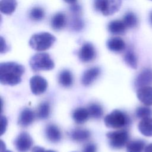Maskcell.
Wrapping results in <instances>:
<instances>
[{
    "label": "cell",
    "instance_id": "cell-13",
    "mask_svg": "<svg viewBox=\"0 0 152 152\" xmlns=\"http://www.w3.org/2000/svg\"><path fill=\"white\" fill-rule=\"evenodd\" d=\"M137 96L138 100L145 106L152 105V87L145 86L138 88Z\"/></svg>",
    "mask_w": 152,
    "mask_h": 152
},
{
    "label": "cell",
    "instance_id": "cell-14",
    "mask_svg": "<svg viewBox=\"0 0 152 152\" xmlns=\"http://www.w3.org/2000/svg\"><path fill=\"white\" fill-rule=\"evenodd\" d=\"M35 118L34 112L29 108L23 109L18 117V124L23 127H27L33 123Z\"/></svg>",
    "mask_w": 152,
    "mask_h": 152
},
{
    "label": "cell",
    "instance_id": "cell-7",
    "mask_svg": "<svg viewBox=\"0 0 152 152\" xmlns=\"http://www.w3.org/2000/svg\"><path fill=\"white\" fill-rule=\"evenodd\" d=\"M14 145L18 152H27L33 145L32 138L28 133L22 132L15 139Z\"/></svg>",
    "mask_w": 152,
    "mask_h": 152
},
{
    "label": "cell",
    "instance_id": "cell-20",
    "mask_svg": "<svg viewBox=\"0 0 152 152\" xmlns=\"http://www.w3.org/2000/svg\"><path fill=\"white\" fill-rule=\"evenodd\" d=\"M90 115L87 108L78 107L72 113V118L75 123L82 124L86 122L89 118Z\"/></svg>",
    "mask_w": 152,
    "mask_h": 152
},
{
    "label": "cell",
    "instance_id": "cell-11",
    "mask_svg": "<svg viewBox=\"0 0 152 152\" xmlns=\"http://www.w3.org/2000/svg\"><path fill=\"white\" fill-rule=\"evenodd\" d=\"M101 69L99 67L93 66L86 69L82 75L81 83L84 86L91 85L100 75Z\"/></svg>",
    "mask_w": 152,
    "mask_h": 152
},
{
    "label": "cell",
    "instance_id": "cell-21",
    "mask_svg": "<svg viewBox=\"0 0 152 152\" xmlns=\"http://www.w3.org/2000/svg\"><path fill=\"white\" fill-rule=\"evenodd\" d=\"M17 6L16 0H1L0 11L5 15H11L15 10Z\"/></svg>",
    "mask_w": 152,
    "mask_h": 152
},
{
    "label": "cell",
    "instance_id": "cell-19",
    "mask_svg": "<svg viewBox=\"0 0 152 152\" xmlns=\"http://www.w3.org/2000/svg\"><path fill=\"white\" fill-rule=\"evenodd\" d=\"M66 21V16L63 12H57L51 19V27L55 30H61L65 27Z\"/></svg>",
    "mask_w": 152,
    "mask_h": 152
},
{
    "label": "cell",
    "instance_id": "cell-22",
    "mask_svg": "<svg viewBox=\"0 0 152 152\" xmlns=\"http://www.w3.org/2000/svg\"><path fill=\"white\" fill-rule=\"evenodd\" d=\"M59 83L64 87H69L73 83V75L68 69H64L60 72L58 75Z\"/></svg>",
    "mask_w": 152,
    "mask_h": 152
},
{
    "label": "cell",
    "instance_id": "cell-38",
    "mask_svg": "<svg viewBox=\"0 0 152 152\" xmlns=\"http://www.w3.org/2000/svg\"><path fill=\"white\" fill-rule=\"evenodd\" d=\"M64 1L68 4H70L71 5L74 3H76V1H77V0H64Z\"/></svg>",
    "mask_w": 152,
    "mask_h": 152
},
{
    "label": "cell",
    "instance_id": "cell-31",
    "mask_svg": "<svg viewBox=\"0 0 152 152\" xmlns=\"http://www.w3.org/2000/svg\"><path fill=\"white\" fill-rule=\"evenodd\" d=\"M70 11L72 13V14L74 16L78 15L81 13V7L80 5H78L77 3H74L73 4H71L70 6Z\"/></svg>",
    "mask_w": 152,
    "mask_h": 152
},
{
    "label": "cell",
    "instance_id": "cell-9",
    "mask_svg": "<svg viewBox=\"0 0 152 152\" xmlns=\"http://www.w3.org/2000/svg\"><path fill=\"white\" fill-rule=\"evenodd\" d=\"M96 50L91 43L85 42L78 51L79 59L83 62H90L96 58Z\"/></svg>",
    "mask_w": 152,
    "mask_h": 152
},
{
    "label": "cell",
    "instance_id": "cell-2",
    "mask_svg": "<svg viewBox=\"0 0 152 152\" xmlns=\"http://www.w3.org/2000/svg\"><path fill=\"white\" fill-rule=\"evenodd\" d=\"M104 122L107 128L120 129L128 126L131 120L126 113L119 109H115L104 117Z\"/></svg>",
    "mask_w": 152,
    "mask_h": 152
},
{
    "label": "cell",
    "instance_id": "cell-24",
    "mask_svg": "<svg viewBox=\"0 0 152 152\" xmlns=\"http://www.w3.org/2000/svg\"><path fill=\"white\" fill-rule=\"evenodd\" d=\"M124 59L127 65L132 69H137L138 65V60L136 54L133 49L131 48L128 49L124 56Z\"/></svg>",
    "mask_w": 152,
    "mask_h": 152
},
{
    "label": "cell",
    "instance_id": "cell-36",
    "mask_svg": "<svg viewBox=\"0 0 152 152\" xmlns=\"http://www.w3.org/2000/svg\"><path fill=\"white\" fill-rule=\"evenodd\" d=\"M144 152H152V143L145 146Z\"/></svg>",
    "mask_w": 152,
    "mask_h": 152
},
{
    "label": "cell",
    "instance_id": "cell-10",
    "mask_svg": "<svg viewBox=\"0 0 152 152\" xmlns=\"http://www.w3.org/2000/svg\"><path fill=\"white\" fill-rule=\"evenodd\" d=\"M134 84L138 88L152 85V69L150 68L143 69L135 78Z\"/></svg>",
    "mask_w": 152,
    "mask_h": 152
},
{
    "label": "cell",
    "instance_id": "cell-4",
    "mask_svg": "<svg viewBox=\"0 0 152 152\" xmlns=\"http://www.w3.org/2000/svg\"><path fill=\"white\" fill-rule=\"evenodd\" d=\"M29 64L34 71H49L55 67L53 60L47 53H36L31 57Z\"/></svg>",
    "mask_w": 152,
    "mask_h": 152
},
{
    "label": "cell",
    "instance_id": "cell-17",
    "mask_svg": "<svg viewBox=\"0 0 152 152\" xmlns=\"http://www.w3.org/2000/svg\"><path fill=\"white\" fill-rule=\"evenodd\" d=\"M126 28H127L124 23L123 21L118 20L110 21L107 26V29L109 31L111 34L115 35L124 34Z\"/></svg>",
    "mask_w": 152,
    "mask_h": 152
},
{
    "label": "cell",
    "instance_id": "cell-8",
    "mask_svg": "<svg viewBox=\"0 0 152 152\" xmlns=\"http://www.w3.org/2000/svg\"><path fill=\"white\" fill-rule=\"evenodd\" d=\"M30 86L33 94L40 95L46 91L48 88V82L43 77L34 75L30 80Z\"/></svg>",
    "mask_w": 152,
    "mask_h": 152
},
{
    "label": "cell",
    "instance_id": "cell-40",
    "mask_svg": "<svg viewBox=\"0 0 152 152\" xmlns=\"http://www.w3.org/2000/svg\"><path fill=\"white\" fill-rule=\"evenodd\" d=\"M2 152H12V151H10V150H4V151H3Z\"/></svg>",
    "mask_w": 152,
    "mask_h": 152
},
{
    "label": "cell",
    "instance_id": "cell-27",
    "mask_svg": "<svg viewBox=\"0 0 152 152\" xmlns=\"http://www.w3.org/2000/svg\"><path fill=\"white\" fill-rule=\"evenodd\" d=\"M123 22L126 26V28H134L138 24V18L137 15L132 12H126L123 18Z\"/></svg>",
    "mask_w": 152,
    "mask_h": 152
},
{
    "label": "cell",
    "instance_id": "cell-12",
    "mask_svg": "<svg viewBox=\"0 0 152 152\" xmlns=\"http://www.w3.org/2000/svg\"><path fill=\"white\" fill-rule=\"evenodd\" d=\"M45 134L46 138L51 142L56 143L61 141L62 134L59 128L54 124H48L45 129Z\"/></svg>",
    "mask_w": 152,
    "mask_h": 152
},
{
    "label": "cell",
    "instance_id": "cell-6",
    "mask_svg": "<svg viewBox=\"0 0 152 152\" xmlns=\"http://www.w3.org/2000/svg\"><path fill=\"white\" fill-rule=\"evenodd\" d=\"M122 5V0H94V7L104 16L111 15L118 12Z\"/></svg>",
    "mask_w": 152,
    "mask_h": 152
},
{
    "label": "cell",
    "instance_id": "cell-26",
    "mask_svg": "<svg viewBox=\"0 0 152 152\" xmlns=\"http://www.w3.org/2000/svg\"><path fill=\"white\" fill-rule=\"evenodd\" d=\"M50 113V106L48 102H45L40 103L37 110V117L39 119H47Z\"/></svg>",
    "mask_w": 152,
    "mask_h": 152
},
{
    "label": "cell",
    "instance_id": "cell-28",
    "mask_svg": "<svg viewBox=\"0 0 152 152\" xmlns=\"http://www.w3.org/2000/svg\"><path fill=\"white\" fill-rule=\"evenodd\" d=\"M135 116L137 118L144 119L152 116V109L148 106L138 107L135 110Z\"/></svg>",
    "mask_w": 152,
    "mask_h": 152
},
{
    "label": "cell",
    "instance_id": "cell-30",
    "mask_svg": "<svg viewBox=\"0 0 152 152\" xmlns=\"http://www.w3.org/2000/svg\"><path fill=\"white\" fill-rule=\"evenodd\" d=\"M84 21L79 16L76 15L73 17L71 22V28L75 31H80L84 27Z\"/></svg>",
    "mask_w": 152,
    "mask_h": 152
},
{
    "label": "cell",
    "instance_id": "cell-34",
    "mask_svg": "<svg viewBox=\"0 0 152 152\" xmlns=\"http://www.w3.org/2000/svg\"><path fill=\"white\" fill-rule=\"evenodd\" d=\"M1 135H2L5 132L7 126V119L5 116L2 115H1Z\"/></svg>",
    "mask_w": 152,
    "mask_h": 152
},
{
    "label": "cell",
    "instance_id": "cell-1",
    "mask_svg": "<svg viewBox=\"0 0 152 152\" xmlns=\"http://www.w3.org/2000/svg\"><path fill=\"white\" fill-rule=\"evenodd\" d=\"M24 67L15 62H5L0 64V83L3 85L15 86L21 81Z\"/></svg>",
    "mask_w": 152,
    "mask_h": 152
},
{
    "label": "cell",
    "instance_id": "cell-29",
    "mask_svg": "<svg viewBox=\"0 0 152 152\" xmlns=\"http://www.w3.org/2000/svg\"><path fill=\"white\" fill-rule=\"evenodd\" d=\"M29 17L33 21H40L45 17V11L41 7H33L30 11Z\"/></svg>",
    "mask_w": 152,
    "mask_h": 152
},
{
    "label": "cell",
    "instance_id": "cell-18",
    "mask_svg": "<svg viewBox=\"0 0 152 152\" xmlns=\"http://www.w3.org/2000/svg\"><path fill=\"white\" fill-rule=\"evenodd\" d=\"M138 128L141 134L145 137H152V118L142 119L138 125Z\"/></svg>",
    "mask_w": 152,
    "mask_h": 152
},
{
    "label": "cell",
    "instance_id": "cell-32",
    "mask_svg": "<svg viewBox=\"0 0 152 152\" xmlns=\"http://www.w3.org/2000/svg\"><path fill=\"white\" fill-rule=\"evenodd\" d=\"M0 42H1V49H0L1 53H5L7 52L10 50V48L7 45V44L6 43L5 40L2 36L0 37Z\"/></svg>",
    "mask_w": 152,
    "mask_h": 152
},
{
    "label": "cell",
    "instance_id": "cell-3",
    "mask_svg": "<svg viewBox=\"0 0 152 152\" xmlns=\"http://www.w3.org/2000/svg\"><path fill=\"white\" fill-rule=\"evenodd\" d=\"M56 37L49 32H40L33 34L30 39L29 45L36 51L49 49L55 43Z\"/></svg>",
    "mask_w": 152,
    "mask_h": 152
},
{
    "label": "cell",
    "instance_id": "cell-35",
    "mask_svg": "<svg viewBox=\"0 0 152 152\" xmlns=\"http://www.w3.org/2000/svg\"><path fill=\"white\" fill-rule=\"evenodd\" d=\"M31 152H57V151H55L52 150H46L43 147H41L39 146H36L32 148Z\"/></svg>",
    "mask_w": 152,
    "mask_h": 152
},
{
    "label": "cell",
    "instance_id": "cell-39",
    "mask_svg": "<svg viewBox=\"0 0 152 152\" xmlns=\"http://www.w3.org/2000/svg\"><path fill=\"white\" fill-rule=\"evenodd\" d=\"M150 20L151 24H152V12L150 13Z\"/></svg>",
    "mask_w": 152,
    "mask_h": 152
},
{
    "label": "cell",
    "instance_id": "cell-37",
    "mask_svg": "<svg viewBox=\"0 0 152 152\" xmlns=\"http://www.w3.org/2000/svg\"><path fill=\"white\" fill-rule=\"evenodd\" d=\"M4 150H5V144L2 140H1V152Z\"/></svg>",
    "mask_w": 152,
    "mask_h": 152
},
{
    "label": "cell",
    "instance_id": "cell-33",
    "mask_svg": "<svg viewBox=\"0 0 152 152\" xmlns=\"http://www.w3.org/2000/svg\"><path fill=\"white\" fill-rule=\"evenodd\" d=\"M96 145L93 143H88L86 144L83 150V152H96Z\"/></svg>",
    "mask_w": 152,
    "mask_h": 152
},
{
    "label": "cell",
    "instance_id": "cell-15",
    "mask_svg": "<svg viewBox=\"0 0 152 152\" xmlns=\"http://www.w3.org/2000/svg\"><path fill=\"white\" fill-rule=\"evenodd\" d=\"M106 46L109 50L115 53H119L125 49L126 45L124 40L121 37H114L107 40Z\"/></svg>",
    "mask_w": 152,
    "mask_h": 152
},
{
    "label": "cell",
    "instance_id": "cell-16",
    "mask_svg": "<svg viewBox=\"0 0 152 152\" xmlns=\"http://www.w3.org/2000/svg\"><path fill=\"white\" fill-rule=\"evenodd\" d=\"M71 138L76 142H84L88 140L91 134L87 129L83 128H75L71 131L69 133Z\"/></svg>",
    "mask_w": 152,
    "mask_h": 152
},
{
    "label": "cell",
    "instance_id": "cell-23",
    "mask_svg": "<svg viewBox=\"0 0 152 152\" xmlns=\"http://www.w3.org/2000/svg\"><path fill=\"white\" fill-rule=\"evenodd\" d=\"M145 147V142L142 140L128 141L126 145V152H142Z\"/></svg>",
    "mask_w": 152,
    "mask_h": 152
},
{
    "label": "cell",
    "instance_id": "cell-25",
    "mask_svg": "<svg viewBox=\"0 0 152 152\" xmlns=\"http://www.w3.org/2000/svg\"><path fill=\"white\" fill-rule=\"evenodd\" d=\"M90 118L99 119L103 115V109L102 106L96 103L90 104L87 108Z\"/></svg>",
    "mask_w": 152,
    "mask_h": 152
},
{
    "label": "cell",
    "instance_id": "cell-5",
    "mask_svg": "<svg viewBox=\"0 0 152 152\" xmlns=\"http://www.w3.org/2000/svg\"><path fill=\"white\" fill-rule=\"evenodd\" d=\"M106 137L110 146L113 149H121L126 145L129 141V135L125 129H120L108 132Z\"/></svg>",
    "mask_w": 152,
    "mask_h": 152
},
{
    "label": "cell",
    "instance_id": "cell-41",
    "mask_svg": "<svg viewBox=\"0 0 152 152\" xmlns=\"http://www.w3.org/2000/svg\"><path fill=\"white\" fill-rule=\"evenodd\" d=\"M150 1H152V0H150Z\"/></svg>",
    "mask_w": 152,
    "mask_h": 152
}]
</instances>
